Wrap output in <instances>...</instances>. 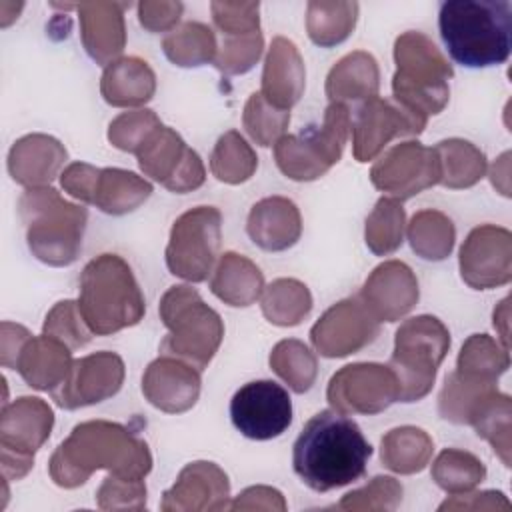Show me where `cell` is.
<instances>
[{"label": "cell", "instance_id": "ee69618b", "mask_svg": "<svg viewBox=\"0 0 512 512\" xmlns=\"http://www.w3.org/2000/svg\"><path fill=\"white\" fill-rule=\"evenodd\" d=\"M508 366H510L508 348L500 346L488 334H472L462 344L458 362H456L458 372L466 376L490 380V382H498V376L504 374Z\"/></svg>", "mask_w": 512, "mask_h": 512}, {"label": "cell", "instance_id": "30bf717a", "mask_svg": "<svg viewBox=\"0 0 512 512\" xmlns=\"http://www.w3.org/2000/svg\"><path fill=\"white\" fill-rule=\"evenodd\" d=\"M222 214L214 206H196L176 218L166 246L168 270L188 282H204L218 258Z\"/></svg>", "mask_w": 512, "mask_h": 512}, {"label": "cell", "instance_id": "db71d44e", "mask_svg": "<svg viewBox=\"0 0 512 512\" xmlns=\"http://www.w3.org/2000/svg\"><path fill=\"white\" fill-rule=\"evenodd\" d=\"M98 170L100 168H96L88 162H72L60 174V184H62L64 192H68L76 200H82V202L90 204Z\"/></svg>", "mask_w": 512, "mask_h": 512}, {"label": "cell", "instance_id": "7a4b0ae2", "mask_svg": "<svg viewBox=\"0 0 512 512\" xmlns=\"http://www.w3.org/2000/svg\"><path fill=\"white\" fill-rule=\"evenodd\" d=\"M100 468L118 478H144L152 468V456L146 442L126 426L90 420L74 426L48 466L50 478L62 488L84 484Z\"/></svg>", "mask_w": 512, "mask_h": 512}, {"label": "cell", "instance_id": "9f6ffc18", "mask_svg": "<svg viewBox=\"0 0 512 512\" xmlns=\"http://www.w3.org/2000/svg\"><path fill=\"white\" fill-rule=\"evenodd\" d=\"M492 510V508H510V502L502 492L486 490V492H474V494H454L452 500H446L438 506V510Z\"/></svg>", "mask_w": 512, "mask_h": 512}, {"label": "cell", "instance_id": "9a60e30c", "mask_svg": "<svg viewBox=\"0 0 512 512\" xmlns=\"http://www.w3.org/2000/svg\"><path fill=\"white\" fill-rule=\"evenodd\" d=\"M370 182L396 200H408L440 182L438 154L418 140L400 142L374 162Z\"/></svg>", "mask_w": 512, "mask_h": 512}, {"label": "cell", "instance_id": "11a10c76", "mask_svg": "<svg viewBox=\"0 0 512 512\" xmlns=\"http://www.w3.org/2000/svg\"><path fill=\"white\" fill-rule=\"evenodd\" d=\"M230 510H286V502L276 488L270 486H250L228 504Z\"/></svg>", "mask_w": 512, "mask_h": 512}, {"label": "cell", "instance_id": "6da1fadb", "mask_svg": "<svg viewBox=\"0 0 512 512\" xmlns=\"http://www.w3.org/2000/svg\"><path fill=\"white\" fill-rule=\"evenodd\" d=\"M372 446L348 414L320 410L298 434L292 466L314 492H328L364 476Z\"/></svg>", "mask_w": 512, "mask_h": 512}, {"label": "cell", "instance_id": "681fc988", "mask_svg": "<svg viewBox=\"0 0 512 512\" xmlns=\"http://www.w3.org/2000/svg\"><path fill=\"white\" fill-rule=\"evenodd\" d=\"M402 502V484L390 476H374L364 488L348 492L338 510H394Z\"/></svg>", "mask_w": 512, "mask_h": 512}, {"label": "cell", "instance_id": "5b68a950", "mask_svg": "<svg viewBox=\"0 0 512 512\" xmlns=\"http://www.w3.org/2000/svg\"><path fill=\"white\" fill-rule=\"evenodd\" d=\"M30 252L48 266L72 264L82 248L88 210L60 196L52 186L26 188L18 200Z\"/></svg>", "mask_w": 512, "mask_h": 512}, {"label": "cell", "instance_id": "ba28073f", "mask_svg": "<svg viewBox=\"0 0 512 512\" xmlns=\"http://www.w3.org/2000/svg\"><path fill=\"white\" fill-rule=\"evenodd\" d=\"M350 126L348 106L330 102L322 124H310L298 134H284L274 144L276 166L286 178L296 182L324 176L342 158Z\"/></svg>", "mask_w": 512, "mask_h": 512}, {"label": "cell", "instance_id": "836d02e7", "mask_svg": "<svg viewBox=\"0 0 512 512\" xmlns=\"http://www.w3.org/2000/svg\"><path fill=\"white\" fill-rule=\"evenodd\" d=\"M494 390H498L496 382L452 370L444 378V386L438 396V412L448 422L470 424V418L478 404Z\"/></svg>", "mask_w": 512, "mask_h": 512}, {"label": "cell", "instance_id": "f5cc1de1", "mask_svg": "<svg viewBox=\"0 0 512 512\" xmlns=\"http://www.w3.org/2000/svg\"><path fill=\"white\" fill-rule=\"evenodd\" d=\"M182 2H140L138 4V20L150 32H166L178 24L182 16Z\"/></svg>", "mask_w": 512, "mask_h": 512}, {"label": "cell", "instance_id": "c3c4849f", "mask_svg": "<svg viewBox=\"0 0 512 512\" xmlns=\"http://www.w3.org/2000/svg\"><path fill=\"white\" fill-rule=\"evenodd\" d=\"M42 334L64 342L70 350L86 346L94 336L78 308V302L74 300H62L54 304V308L46 314Z\"/></svg>", "mask_w": 512, "mask_h": 512}, {"label": "cell", "instance_id": "f1b7e54d", "mask_svg": "<svg viewBox=\"0 0 512 512\" xmlns=\"http://www.w3.org/2000/svg\"><path fill=\"white\" fill-rule=\"evenodd\" d=\"M380 70L372 54L354 50L340 58L326 76V96L330 102H354L378 96Z\"/></svg>", "mask_w": 512, "mask_h": 512}, {"label": "cell", "instance_id": "680465c9", "mask_svg": "<svg viewBox=\"0 0 512 512\" xmlns=\"http://www.w3.org/2000/svg\"><path fill=\"white\" fill-rule=\"evenodd\" d=\"M510 152H504L490 168V180L494 184V188H498L504 196H510V188H508V174H510Z\"/></svg>", "mask_w": 512, "mask_h": 512}, {"label": "cell", "instance_id": "6f0895ef", "mask_svg": "<svg viewBox=\"0 0 512 512\" xmlns=\"http://www.w3.org/2000/svg\"><path fill=\"white\" fill-rule=\"evenodd\" d=\"M32 334L20 326V324H12V322H2V352H0V362L6 368L16 366V358L20 348L24 346V342L30 338Z\"/></svg>", "mask_w": 512, "mask_h": 512}, {"label": "cell", "instance_id": "7402d4cb", "mask_svg": "<svg viewBox=\"0 0 512 512\" xmlns=\"http://www.w3.org/2000/svg\"><path fill=\"white\" fill-rule=\"evenodd\" d=\"M230 482L220 466L214 462H190L186 464L178 480L164 492L160 508L164 512H196V510H224L228 508Z\"/></svg>", "mask_w": 512, "mask_h": 512}, {"label": "cell", "instance_id": "816d5d0a", "mask_svg": "<svg viewBox=\"0 0 512 512\" xmlns=\"http://www.w3.org/2000/svg\"><path fill=\"white\" fill-rule=\"evenodd\" d=\"M212 18L222 36L260 30L258 2H212Z\"/></svg>", "mask_w": 512, "mask_h": 512}, {"label": "cell", "instance_id": "7dc6e473", "mask_svg": "<svg viewBox=\"0 0 512 512\" xmlns=\"http://www.w3.org/2000/svg\"><path fill=\"white\" fill-rule=\"evenodd\" d=\"M160 126V118L148 108L122 112L108 126V140L118 150L136 154Z\"/></svg>", "mask_w": 512, "mask_h": 512}, {"label": "cell", "instance_id": "8992f818", "mask_svg": "<svg viewBox=\"0 0 512 512\" xmlns=\"http://www.w3.org/2000/svg\"><path fill=\"white\" fill-rule=\"evenodd\" d=\"M394 62V102L422 122L440 114L450 100L448 80L454 70L438 46L426 34L408 30L394 42Z\"/></svg>", "mask_w": 512, "mask_h": 512}, {"label": "cell", "instance_id": "277c9868", "mask_svg": "<svg viewBox=\"0 0 512 512\" xmlns=\"http://www.w3.org/2000/svg\"><path fill=\"white\" fill-rule=\"evenodd\" d=\"M78 308L96 336H108L136 326L146 300L128 262L118 254H100L80 274Z\"/></svg>", "mask_w": 512, "mask_h": 512}, {"label": "cell", "instance_id": "d6986e66", "mask_svg": "<svg viewBox=\"0 0 512 512\" xmlns=\"http://www.w3.org/2000/svg\"><path fill=\"white\" fill-rule=\"evenodd\" d=\"M124 362L118 354L102 350L72 362L64 382L50 394L60 408L76 410L112 398L124 382Z\"/></svg>", "mask_w": 512, "mask_h": 512}, {"label": "cell", "instance_id": "e575fe53", "mask_svg": "<svg viewBox=\"0 0 512 512\" xmlns=\"http://www.w3.org/2000/svg\"><path fill=\"white\" fill-rule=\"evenodd\" d=\"M358 8V2H308L306 30L310 40L322 48L344 42L356 26Z\"/></svg>", "mask_w": 512, "mask_h": 512}, {"label": "cell", "instance_id": "74e56055", "mask_svg": "<svg viewBox=\"0 0 512 512\" xmlns=\"http://www.w3.org/2000/svg\"><path fill=\"white\" fill-rule=\"evenodd\" d=\"M262 314L276 326H296L312 310V294L294 278H278L262 290Z\"/></svg>", "mask_w": 512, "mask_h": 512}, {"label": "cell", "instance_id": "83f0119b", "mask_svg": "<svg viewBox=\"0 0 512 512\" xmlns=\"http://www.w3.org/2000/svg\"><path fill=\"white\" fill-rule=\"evenodd\" d=\"M156 92V74L146 60L126 56L104 66L100 78L102 98L116 108H134L152 100Z\"/></svg>", "mask_w": 512, "mask_h": 512}, {"label": "cell", "instance_id": "e0dca14e", "mask_svg": "<svg viewBox=\"0 0 512 512\" xmlns=\"http://www.w3.org/2000/svg\"><path fill=\"white\" fill-rule=\"evenodd\" d=\"M426 122L388 98L364 100L352 120V154L358 162L374 160L392 138L418 136Z\"/></svg>", "mask_w": 512, "mask_h": 512}, {"label": "cell", "instance_id": "5bb4252c", "mask_svg": "<svg viewBox=\"0 0 512 512\" xmlns=\"http://www.w3.org/2000/svg\"><path fill=\"white\" fill-rule=\"evenodd\" d=\"M234 428L250 440H272L292 422V400L274 380H254L240 386L230 400Z\"/></svg>", "mask_w": 512, "mask_h": 512}, {"label": "cell", "instance_id": "484cf974", "mask_svg": "<svg viewBox=\"0 0 512 512\" xmlns=\"http://www.w3.org/2000/svg\"><path fill=\"white\" fill-rule=\"evenodd\" d=\"M306 68L296 44L284 36H276L264 60L262 96L282 108L290 110L304 94Z\"/></svg>", "mask_w": 512, "mask_h": 512}, {"label": "cell", "instance_id": "f35d334b", "mask_svg": "<svg viewBox=\"0 0 512 512\" xmlns=\"http://www.w3.org/2000/svg\"><path fill=\"white\" fill-rule=\"evenodd\" d=\"M510 416L512 404L510 396L498 390L490 392L474 410L470 418V426H474L476 434L488 440L494 452L500 456L504 466H510Z\"/></svg>", "mask_w": 512, "mask_h": 512}, {"label": "cell", "instance_id": "4fadbf2b", "mask_svg": "<svg viewBox=\"0 0 512 512\" xmlns=\"http://www.w3.org/2000/svg\"><path fill=\"white\" fill-rule=\"evenodd\" d=\"M136 158L140 170L170 192L186 194L204 184L206 170L200 156L164 124L142 144Z\"/></svg>", "mask_w": 512, "mask_h": 512}, {"label": "cell", "instance_id": "1f68e13d", "mask_svg": "<svg viewBox=\"0 0 512 512\" xmlns=\"http://www.w3.org/2000/svg\"><path fill=\"white\" fill-rule=\"evenodd\" d=\"M434 442L422 428L400 426L386 432L380 442L382 464L398 474H414L426 468Z\"/></svg>", "mask_w": 512, "mask_h": 512}, {"label": "cell", "instance_id": "2e32d148", "mask_svg": "<svg viewBox=\"0 0 512 512\" xmlns=\"http://www.w3.org/2000/svg\"><path fill=\"white\" fill-rule=\"evenodd\" d=\"M460 276L474 290H490L512 280V234L494 224L476 226L460 248Z\"/></svg>", "mask_w": 512, "mask_h": 512}, {"label": "cell", "instance_id": "9c48e42d", "mask_svg": "<svg viewBox=\"0 0 512 512\" xmlns=\"http://www.w3.org/2000/svg\"><path fill=\"white\" fill-rule=\"evenodd\" d=\"M448 348L450 332L436 316L422 314L400 324L388 362L400 384L398 402H418L432 390Z\"/></svg>", "mask_w": 512, "mask_h": 512}, {"label": "cell", "instance_id": "f907efd6", "mask_svg": "<svg viewBox=\"0 0 512 512\" xmlns=\"http://www.w3.org/2000/svg\"><path fill=\"white\" fill-rule=\"evenodd\" d=\"M98 508L102 510H142L146 506L144 478L106 476L96 492Z\"/></svg>", "mask_w": 512, "mask_h": 512}, {"label": "cell", "instance_id": "52a82bcc", "mask_svg": "<svg viewBox=\"0 0 512 512\" xmlns=\"http://www.w3.org/2000/svg\"><path fill=\"white\" fill-rule=\"evenodd\" d=\"M168 334L160 342L162 354L176 356L198 370H204L220 348L224 324L192 286H172L158 306Z\"/></svg>", "mask_w": 512, "mask_h": 512}, {"label": "cell", "instance_id": "ac0fdd59", "mask_svg": "<svg viewBox=\"0 0 512 512\" xmlns=\"http://www.w3.org/2000/svg\"><path fill=\"white\" fill-rule=\"evenodd\" d=\"M378 320L358 296L330 306L310 330V342L320 356L342 358L368 346L378 336Z\"/></svg>", "mask_w": 512, "mask_h": 512}, {"label": "cell", "instance_id": "b9f144b4", "mask_svg": "<svg viewBox=\"0 0 512 512\" xmlns=\"http://www.w3.org/2000/svg\"><path fill=\"white\" fill-rule=\"evenodd\" d=\"M486 478V468L480 458L466 450L446 448L432 464V480L450 496L470 492Z\"/></svg>", "mask_w": 512, "mask_h": 512}, {"label": "cell", "instance_id": "cb8c5ba5", "mask_svg": "<svg viewBox=\"0 0 512 512\" xmlns=\"http://www.w3.org/2000/svg\"><path fill=\"white\" fill-rule=\"evenodd\" d=\"M246 232L250 240L268 252L292 248L302 234V218L298 206L284 196H268L258 200L248 214Z\"/></svg>", "mask_w": 512, "mask_h": 512}, {"label": "cell", "instance_id": "44dd1931", "mask_svg": "<svg viewBox=\"0 0 512 512\" xmlns=\"http://www.w3.org/2000/svg\"><path fill=\"white\" fill-rule=\"evenodd\" d=\"M142 394L162 412H186L200 396V370L176 356L162 354L148 364L142 376Z\"/></svg>", "mask_w": 512, "mask_h": 512}, {"label": "cell", "instance_id": "8fae6325", "mask_svg": "<svg viewBox=\"0 0 512 512\" xmlns=\"http://www.w3.org/2000/svg\"><path fill=\"white\" fill-rule=\"evenodd\" d=\"M54 426L52 408L36 396L16 398L4 404L0 416L2 474L6 480H20L34 464V454L48 440Z\"/></svg>", "mask_w": 512, "mask_h": 512}, {"label": "cell", "instance_id": "7c38bea8", "mask_svg": "<svg viewBox=\"0 0 512 512\" xmlns=\"http://www.w3.org/2000/svg\"><path fill=\"white\" fill-rule=\"evenodd\" d=\"M326 398L336 412L370 416L400 400V384L388 364L356 362L330 378Z\"/></svg>", "mask_w": 512, "mask_h": 512}, {"label": "cell", "instance_id": "f546056e", "mask_svg": "<svg viewBox=\"0 0 512 512\" xmlns=\"http://www.w3.org/2000/svg\"><path fill=\"white\" fill-rule=\"evenodd\" d=\"M210 290L228 306H250L262 296L264 276L250 258L226 252L214 268Z\"/></svg>", "mask_w": 512, "mask_h": 512}, {"label": "cell", "instance_id": "d590c367", "mask_svg": "<svg viewBox=\"0 0 512 512\" xmlns=\"http://www.w3.org/2000/svg\"><path fill=\"white\" fill-rule=\"evenodd\" d=\"M162 50L172 64L192 68L214 62L218 54V42L210 26L190 20L164 36Z\"/></svg>", "mask_w": 512, "mask_h": 512}, {"label": "cell", "instance_id": "f6af8a7d", "mask_svg": "<svg viewBox=\"0 0 512 512\" xmlns=\"http://www.w3.org/2000/svg\"><path fill=\"white\" fill-rule=\"evenodd\" d=\"M242 124L258 146H272L284 136V130L290 124V110H282L270 104L262 92H254L246 100Z\"/></svg>", "mask_w": 512, "mask_h": 512}, {"label": "cell", "instance_id": "3957f363", "mask_svg": "<svg viewBox=\"0 0 512 512\" xmlns=\"http://www.w3.org/2000/svg\"><path fill=\"white\" fill-rule=\"evenodd\" d=\"M438 28L454 62L466 68L504 64L512 50V2L446 0L440 4Z\"/></svg>", "mask_w": 512, "mask_h": 512}, {"label": "cell", "instance_id": "ffe728a7", "mask_svg": "<svg viewBox=\"0 0 512 512\" xmlns=\"http://www.w3.org/2000/svg\"><path fill=\"white\" fill-rule=\"evenodd\" d=\"M418 280L408 264L388 260L376 266L358 292V298L378 322H396L418 302Z\"/></svg>", "mask_w": 512, "mask_h": 512}, {"label": "cell", "instance_id": "bcb514c9", "mask_svg": "<svg viewBox=\"0 0 512 512\" xmlns=\"http://www.w3.org/2000/svg\"><path fill=\"white\" fill-rule=\"evenodd\" d=\"M264 38L260 30L244 32V34H230L222 36V44L214 58V66L226 74H244L252 70V66L262 56Z\"/></svg>", "mask_w": 512, "mask_h": 512}, {"label": "cell", "instance_id": "8d00e7d4", "mask_svg": "<svg viewBox=\"0 0 512 512\" xmlns=\"http://www.w3.org/2000/svg\"><path fill=\"white\" fill-rule=\"evenodd\" d=\"M408 242L412 250L424 260H444L450 256L456 240L452 220L440 210H420L412 216L408 228Z\"/></svg>", "mask_w": 512, "mask_h": 512}, {"label": "cell", "instance_id": "ab89813d", "mask_svg": "<svg viewBox=\"0 0 512 512\" xmlns=\"http://www.w3.org/2000/svg\"><path fill=\"white\" fill-rule=\"evenodd\" d=\"M258 168V156L236 130L222 134L210 154L212 174L226 184H242Z\"/></svg>", "mask_w": 512, "mask_h": 512}, {"label": "cell", "instance_id": "4dcf8cb0", "mask_svg": "<svg viewBox=\"0 0 512 512\" xmlns=\"http://www.w3.org/2000/svg\"><path fill=\"white\" fill-rule=\"evenodd\" d=\"M150 194L152 184L146 178L122 168H100L90 204L106 214L122 216L134 212Z\"/></svg>", "mask_w": 512, "mask_h": 512}, {"label": "cell", "instance_id": "603a6c76", "mask_svg": "<svg viewBox=\"0 0 512 512\" xmlns=\"http://www.w3.org/2000/svg\"><path fill=\"white\" fill-rule=\"evenodd\" d=\"M128 6L122 2H84L76 6L82 46L96 64L108 66L122 54L126 46L124 10Z\"/></svg>", "mask_w": 512, "mask_h": 512}, {"label": "cell", "instance_id": "4316f807", "mask_svg": "<svg viewBox=\"0 0 512 512\" xmlns=\"http://www.w3.org/2000/svg\"><path fill=\"white\" fill-rule=\"evenodd\" d=\"M72 362V350L64 342L42 334L30 336L24 342L18 352L14 370L24 378L28 386L52 392L64 382Z\"/></svg>", "mask_w": 512, "mask_h": 512}, {"label": "cell", "instance_id": "7bdbcfd3", "mask_svg": "<svg viewBox=\"0 0 512 512\" xmlns=\"http://www.w3.org/2000/svg\"><path fill=\"white\" fill-rule=\"evenodd\" d=\"M270 368L296 392L304 394L312 388L318 362L310 348L294 338L280 340L270 352Z\"/></svg>", "mask_w": 512, "mask_h": 512}, {"label": "cell", "instance_id": "d6a6232c", "mask_svg": "<svg viewBox=\"0 0 512 512\" xmlns=\"http://www.w3.org/2000/svg\"><path fill=\"white\" fill-rule=\"evenodd\" d=\"M440 160V182L446 188L460 190L474 186L486 174V156L472 142L462 138L440 140L434 146Z\"/></svg>", "mask_w": 512, "mask_h": 512}, {"label": "cell", "instance_id": "60d3db41", "mask_svg": "<svg viewBox=\"0 0 512 512\" xmlns=\"http://www.w3.org/2000/svg\"><path fill=\"white\" fill-rule=\"evenodd\" d=\"M404 230L406 212L400 200L382 196L366 218V246L376 256H388L402 246Z\"/></svg>", "mask_w": 512, "mask_h": 512}, {"label": "cell", "instance_id": "d4e9b609", "mask_svg": "<svg viewBox=\"0 0 512 512\" xmlns=\"http://www.w3.org/2000/svg\"><path fill=\"white\" fill-rule=\"evenodd\" d=\"M68 158L60 140L48 134H28L14 142L8 152V172L26 188L50 186Z\"/></svg>", "mask_w": 512, "mask_h": 512}]
</instances>
